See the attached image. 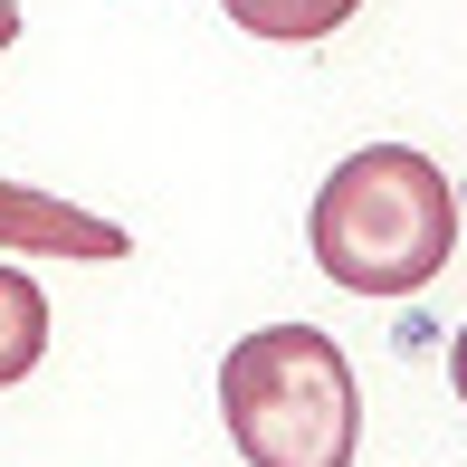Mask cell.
Masks as SVG:
<instances>
[{"label":"cell","instance_id":"1","mask_svg":"<svg viewBox=\"0 0 467 467\" xmlns=\"http://www.w3.org/2000/svg\"><path fill=\"white\" fill-rule=\"evenodd\" d=\"M306 239L344 296H420L458 258V191L420 143H363L325 172Z\"/></svg>","mask_w":467,"mask_h":467},{"label":"cell","instance_id":"2","mask_svg":"<svg viewBox=\"0 0 467 467\" xmlns=\"http://www.w3.org/2000/svg\"><path fill=\"white\" fill-rule=\"evenodd\" d=\"M220 420L248 467H353L363 391L325 325H258L220 353Z\"/></svg>","mask_w":467,"mask_h":467},{"label":"cell","instance_id":"3","mask_svg":"<svg viewBox=\"0 0 467 467\" xmlns=\"http://www.w3.org/2000/svg\"><path fill=\"white\" fill-rule=\"evenodd\" d=\"M0 248L10 258H77V267H105V258H134L124 220L105 210H77L38 182H0Z\"/></svg>","mask_w":467,"mask_h":467},{"label":"cell","instance_id":"4","mask_svg":"<svg viewBox=\"0 0 467 467\" xmlns=\"http://www.w3.org/2000/svg\"><path fill=\"white\" fill-rule=\"evenodd\" d=\"M38 363H48V296H38V277L0 267V391L29 381Z\"/></svg>","mask_w":467,"mask_h":467},{"label":"cell","instance_id":"5","mask_svg":"<svg viewBox=\"0 0 467 467\" xmlns=\"http://www.w3.org/2000/svg\"><path fill=\"white\" fill-rule=\"evenodd\" d=\"M229 19H239L248 38H286V48H315V38H334L363 0H220Z\"/></svg>","mask_w":467,"mask_h":467},{"label":"cell","instance_id":"6","mask_svg":"<svg viewBox=\"0 0 467 467\" xmlns=\"http://www.w3.org/2000/svg\"><path fill=\"white\" fill-rule=\"evenodd\" d=\"M449 381H458V400H467V325H458V344H449Z\"/></svg>","mask_w":467,"mask_h":467},{"label":"cell","instance_id":"7","mask_svg":"<svg viewBox=\"0 0 467 467\" xmlns=\"http://www.w3.org/2000/svg\"><path fill=\"white\" fill-rule=\"evenodd\" d=\"M10 38H19V0H0V57H10Z\"/></svg>","mask_w":467,"mask_h":467}]
</instances>
